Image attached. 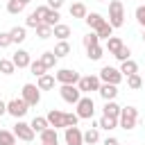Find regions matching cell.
<instances>
[{
	"label": "cell",
	"mask_w": 145,
	"mask_h": 145,
	"mask_svg": "<svg viewBox=\"0 0 145 145\" xmlns=\"http://www.w3.org/2000/svg\"><path fill=\"white\" fill-rule=\"evenodd\" d=\"M136 122H138V109L136 106H122V111L118 116V127L129 131V129L136 127Z\"/></svg>",
	"instance_id": "obj_1"
},
{
	"label": "cell",
	"mask_w": 145,
	"mask_h": 145,
	"mask_svg": "<svg viewBox=\"0 0 145 145\" xmlns=\"http://www.w3.org/2000/svg\"><path fill=\"white\" fill-rule=\"evenodd\" d=\"M109 23H111L113 29L125 25V5L120 0H111L109 2Z\"/></svg>",
	"instance_id": "obj_2"
},
{
	"label": "cell",
	"mask_w": 145,
	"mask_h": 145,
	"mask_svg": "<svg viewBox=\"0 0 145 145\" xmlns=\"http://www.w3.org/2000/svg\"><path fill=\"white\" fill-rule=\"evenodd\" d=\"M75 106H77L75 113L79 116V120H91L93 113H95V104H93V97H91V95H82Z\"/></svg>",
	"instance_id": "obj_3"
},
{
	"label": "cell",
	"mask_w": 145,
	"mask_h": 145,
	"mask_svg": "<svg viewBox=\"0 0 145 145\" xmlns=\"http://www.w3.org/2000/svg\"><path fill=\"white\" fill-rule=\"evenodd\" d=\"M59 95H61L63 102H68V104H77L79 97H82V91H79L77 84H61V86H59Z\"/></svg>",
	"instance_id": "obj_4"
},
{
	"label": "cell",
	"mask_w": 145,
	"mask_h": 145,
	"mask_svg": "<svg viewBox=\"0 0 145 145\" xmlns=\"http://www.w3.org/2000/svg\"><path fill=\"white\" fill-rule=\"evenodd\" d=\"M27 109H29V104H27L23 97H14V100H9V102H7V113H9V116H14L16 120H20V118L27 113Z\"/></svg>",
	"instance_id": "obj_5"
},
{
	"label": "cell",
	"mask_w": 145,
	"mask_h": 145,
	"mask_svg": "<svg viewBox=\"0 0 145 145\" xmlns=\"http://www.w3.org/2000/svg\"><path fill=\"white\" fill-rule=\"evenodd\" d=\"M100 79L102 82H106V84H120L122 79H125V75L120 72V68H113V66H102V70H100Z\"/></svg>",
	"instance_id": "obj_6"
},
{
	"label": "cell",
	"mask_w": 145,
	"mask_h": 145,
	"mask_svg": "<svg viewBox=\"0 0 145 145\" xmlns=\"http://www.w3.org/2000/svg\"><path fill=\"white\" fill-rule=\"evenodd\" d=\"M20 97H23L29 106H36V104L41 102V88H39L36 84H25V86H23Z\"/></svg>",
	"instance_id": "obj_7"
},
{
	"label": "cell",
	"mask_w": 145,
	"mask_h": 145,
	"mask_svg": "<svg viewBox=\"0 0 145 145\" xmlns=\"http://www.w3.org/2000/svg\"><path fill=\"white\" fill-rule=\"evenodd\" d=\"M14 134H16V138L18 140H25V143H29V140H34V129H32V125L29 122H23V120H18L16 125H14V129H11Z\"/></svg>",
	"instance_id": "obj_8"
},
{
	"label": "cell",
	"mask_w": 145,
	"mask_h": 145,
	"mask_svg": "<svg viewBox=\"0 0 145 145\" xmlns=\"http://www.w3.org/2000/svg\"><path fill=\"white\" fill-rule=\"evenodd\" d=\"M77 86H79V91H82V93H91V91H100V86H102V79H100L97 75H86V77H79V82H77Z\"/></svg>",
	"instance_id": "obj_9"
},
{
	"label": "cell",
	"mask_w": 145,
	"mask_h": 145,
	"mask_svg": "<svg viewBox=\"0 0 145 145\" xmlns=\"http://www.w3.org/2000/svg\"><path fill=\"white\" fill-rule=\"evenodd\" d=\"M63 140L66 145H84V131L75 125V127H66L63 129Z\"/></svg>",
	"instance_id": "obj_10"
},
{
	"label": "cell",
	"mask_w": 145,
	"mask_h": 145,
	"mask_svg": "<svg viewBox=\"0 0 145 145\" xmlns=\"http://www.w3.org/2000/svg\"><path fill=\"white\" fill-rule=\"evenodd\" d=\"M79 77H82V75H79L77 70H72V68H61V70L54 72V79H57L59 84H77Z\"/></svg>",
	"instance_id": "obj_11"
},
{
	"label": "cell",
	"mask_w": 145,
	"mask_h": 145,
	"mask_svg": "<svg viewBox=\"0 0 145 145\" xmlns=\"http://www.w3.org/2000/svg\"><path fill=\"white\" fill-rule=\"evenodd\" d=\"M45 118H48L50 127H54V129H66V113H63V111H59V109H50Z\"/></svg>",
	"instance_id": "obj_12"
},
{
	"label": "cell",
	"mask_w": 145,
	"mask_h": 145,
	"mask_svg": "<svg viewBox=\"0 0 145 145\" xmlns=\"http://www.w3.org/2000/svg\"><path fill=\"white\" fill-rule=\"evenodd\" d=\"M11 61H14V66H16V68H29L32 57H29V52H27V50H16V52H14V57H11Z\"/></svg>",
	"instance_id": "obj_13"
},
{
	"label": "cell",
	"mask_w": 145,
	"mask_h": 145,
	"mask_svg": "<svg viewBox=\"0 0 145 145\" xmlns=\"http://www.w3.org/2000/svg\"><path fill=\"white\" fill-rule=\"evenodd\" d=\"M97 93L102 95L104 102H109V100H116V95H118V86H116V84H106V82H102V86H100Z\"/></svg>",
	"instance_id": "obj_14"
},
{
	"label": "cell",
	"mask_w": 145,
	"mask_h": 145,
	"mask_svg": "<svg viewBox=\"0 0 145 145\" xmlns=\"http://www.w3.org/2000/svg\"><path fill=\"white\" fill-rule=\"evenodd\" d=\"M39 138H41V143L59 145V134H57V129H54V127H48L45 131H41V134H39Z\"/></svg>",
	"instance_id": "obj_15"
},
{
	"label": "cell",
	"mask_w": 145,
	"mask_h": 145,
	"mask_svg": "<svg viewBox=\"0 0 145 145\" xmlns=\"http://www.w3.org/2000/svg\"><path fill=\"white\" fill-rule=\"evenodd\" d=\"M84 20H86V25H88L93 32H95V29H97L102 23H106V18H104L102 14H97V11H91V14H86V18H84Z\"/></svg>",
	"instance_id": "obj_16"
},
{
	"label": "cell",
	"mask_w": 145,
	"mask_h": 145,
	"mask_svg": "<svg viewBox=\"0 0 145 145\" xmlns=\"http://www.w3.org/2000/svg\"><path fill=\"white\" fill-rule=\"evenodd\" d=\"M54 82H57L54 75H48V72L41 75V77H36V86H39L41 91H52V88H54Z\"/></svg>",
	"instance_id": "obj_17"
},
{
	"label": "cell",
	"mask_w": 145,
	"mask_h": 145,
	"mask_svg": "<svg viewBox=\"0 0 145 145\" xmlns=\"http://www.w3.org/2000/svg\"><path fill=\"white\" fill-rule=\"evenodd\" d=\"M120 111H122V106H120L116 100H109V102H104V109H102V113H104V116L118 118V116H120Z\"/></svg>",
	"instance_id": "obj_18"
},
{
	"label": "cell",
	"mask_w": 145,
	"mask_h": 145,
	"mask_svg": "<svg viewBox=\"0 0 145 145\" xmlns=\"http://www.w3.org/2000/svg\"><path fill=\"white\" fill-rule=\"evenodd\" d=\"M52 36H57L59 41H68V36H70V27L63 25V23H57V25L52 27Z\"/></svg>",
	"instance_id": "obj_19"
},
{
	"label": "cell",
	"mask_w": 145,
	"mask_h": 145,
	"mask_svg": "<svg viewBox=\"0 0 145 145\" xmlns=\"http://www.w3.org/2000/svg\"><path fill=\"white\" fill-rule=\"evenodd\" d=\"M120 72H122L125 77H129V75H134V72H138V63H136L134 59H127V61H120Z\"/></svg>",
	"instance_id": "obj_20"
},
{
	"label": "cell",
	"mask_w": 145,
	"mask_h": 145,
	"mask_svg": "<svg viewBox=\"0 0 145 145\" xmlns=\"http://www.w3.org/2000/svg\"><path fill=\"white\" fill-rule=\"evenodd\" d=\"M97 127H100V129L111 131V129H116V127H118V118H111V116H104V113H102V118L97 120Z\"/></svg>",
	"instance_id": "obj_21"
},
{
	"label": "cell",
	"mask_w": 145,
	"mask_h": 145,
	"mask_svg": "<svg viewBox=\"0 0 145 145\" xmlns=\"http://www.w3.org/2000/svg\"><path fill=\"white\" fill-rule=\"evenodd\" d=\"M29 125H32V129H34L36 134H41V131H45V129L50 127V122H48V118H43V116H34Z\"/></svg>",
	"instance_id": "obj_22"
},
{
	"label": "cell",
	"mask_w": 145,
	"mask_h": 145,
	"mask_svg": "<svg viewBox=\"0 0 145 145\" xmlns=\"http://www.w3.org/2000/svg\"><path fill=\"white\" fill-rule=\"evenodd\" d=\"M100 127H91V129H86L84 131V145H95V143H100V131H97Z\"/></svg>",
	"instance_id": "obj_23"
},
{
	"label": "cell",
	"mask_w": 145,
	"mask_h": 145,
	"mask_svg": "<svg viewBox=\"0 0 145 145\" xmlns=\"http://www.w3.org/2000/svg\"><path fill=\"white\" fill-rule=\"evenodd\" d=\"M86 14H88V9H86L84 2H72L70 5V16L72 18H86Z\"/></svg>",
	"instance_id": "obj_24"
},
{
	"label": "cell",
	"mask_w": 145,
	"mask_h": 145,
	"mask_svg": "<svg viewBox=\"0 0 145 145\" xmlns=\"http://www.w3.org/2000/svg\"><path fill=\"white\" fill-rule=\"evenodd\" d=\"M9 34H11V41H14V43H23V41L27 39V29H25V27H18V25L11 27Z\"/></svg>",
	"instance_id": "obj_25"
},
{
	"label": "cell",
	"mask_w": 145,
	"mask_h": 145,
	"mask_svg": "<svg viewBox=\"0 0 145 145\" xmlns=\"http://www.w3.org/2000/svg\"><path fill=\"white\" fill-rule=\"evenodd\" d=\"M102 54H104V48L97 43V45H91V48H86V57L91 59V61H100L102 59Z\"/></svg>",
	"instance_id": "obj_26"
},
{
	"label": "cell",
	"mask_w": 145,
	"mask_h": 145,
	"mask_svg": "<svg viewBox=\"0 0 145 145\" xmlns=\"http://www.w3.org/2000/svg\"><path fill=\"white\" fill-rule=\"evenodd\" d=\"M122 45H125V43H122V39H118V36H109V39H106V50H109V54H116Z\"/></svg>",
	"instance_id": "obj_27"
},
{
	"label": "cell",
	"mask_w": 145,
	"mask_h": 145,
	"mask_svg": "<svg viewBox=\"0 0 145 145\" xmlns=\"http://www.w3.org/2000/svg\"><path fill=\"white\" fill-rule=\"evenodd\" d=\"M70 50H72V48H70V43H68V41H59V43L54 45V50H52V52L61 59V57H68V54H70Z\"/></svg>",
	"instance_id": "obj_28"
},
{
	"label": "cell",
	"mask_w": 145,
	"mask_h": 145,
	"mask_svg": "<svg viewBox=\"0 0 145 145\" xmlns=\"http://www.w3.org/2000/svg\"><path fill=\"white\" fill-rule=\"evenodd\" d=\"M57 59H59V57H57V54H54V52H52V50H45V52H43V54H41V61H43V63H45V68H48V70H50V68H54V66H57Z\"/></svg>",
	"instance_id": "obj_29"
},
{
	"label": "cell",
	"mask_w": 145,
	"mask_h": 145,
	"mask_svg": "<svg viewBox=\"0 0 145 145\" xmlns=\"http://www.w3.org/2000/svg\"><path fill=\"white\" fill-rule=\"evenodd\" d=\"M0 145H16V134L9 129H0Z\"/></svg>",
	"instance_id": "obj_30"
},
{
	"label": "cell",
	"mask_w": 145,
	"mask_h": 145,
	"mask_svg": "<svg viewBox=\"0 0 145 145\" xmlns=\"http://www.w3.org/2000/svg\"><path fill=\"white\" fill-rule=\"evenodd\" d=\"M59 18H61V16H59V9H50V11L45 14L43 23H45V25H50V27H54V25L59 23Z\"/></svg>",
	"instance_id": "obj_31"
},
{
	"label": "cell",
	"mask_w": 145,
	"mask_h": 145,
	"mask_svg": "<svg viewBox=\"0 0 145 145\" xmlns=\"http://www.w3.org/2000/svg\"><path fill=\"white\" fill-rule=\"evenodd\" d=\"M95 32H97V36H100V39H109V36H113V27H111V23H109V20H106V23H102Z\"/></svg>",
	"instance_id": "obj_32"
},
{
	"label": "cell",
	"mask_w": 145,
	"mask_h": 145,
	"mask_svg": "<svg viewBox=\"0 0 145 145\" xmlns=\"http://www.w3.org/2000/svg\"><path fill=\"white\" fill-rule=\"evenodd\" d=\"M29 70H32V75H36V77H41V75H45V63L41 61V59H36V61H32L29 63Z\"/></svg>",
	"instance_id": "obj_33"
},
{
	"label": "cell",
	"mask_w": 145,
	"mask_h": 145,
	"mask_svg": "<svg viewBox=\"0 0 145 145\" xmlns=\"http://www.w3.org/2000/svg\"><path fill=\"white\" fill-rule=\"evenodd\" d=\"M127 86H129L131 91H138V88L143 86V77H140L138 72H134V75H129V77H127Z\"/></svg>",
	"instance_id": "obj_34"
},
{
	"label": "cell",
	"mask_w": 145,
	"mask_h": 145,
	"mask_svg": "<svg viewBox=\"0 0 145 145\" xmlns=\"http://www.w3.org/2000/svg\"><path fill=\"white\" fill-rule=\"evenodd\" d=\"M82 43H84V48L97 45V43H100V36H97V32H93V29H91V32H88V34H86V36L82 39Z\"/></svg>",
	"instance_id": "obj_35"
},
{
	"label": "cell",
	"mask_w": 145,
	"mask_h": 145,
	"mask_svg": "<svg viewBox=\"0 0 145 145\" xmlns=\"http://www.w3.org/2000/svg\"><path fill=\"white\" fill-rule=\"evenodd\" d=\"M23 9H25V5H23L20 0H7V11H9V14L16 16V14H20Z\"/></svg>",
	"instance_id": "obj_36"
},
{
	"label": "cell",
	"mask_w": 145,
	"mask_h": 145,
	"mask_svg": "<svg viewBox=\"0 0 145 145\" xmlns=\"http://www.w3.org/2000/svg\"><path fill=\"white\" fill-rule=\"evenodd\" d=\"M14 70H16V66L11 59H0V72L2 75H14Z\"/></svg>",
	"instance_id": "obj_37"
},
{
	"label": "cell",
	"mask_w": 145,
	"mask_h": 145,
	"mask_svg": "<svg viewBox=\"0 0 145 145\" xmlns=\"http://www.w3.org/2000/svg\"><path fill=\"white\" fill-rule=\"evenodd\" d=\"M36 36H39V39H43V41H45V39H50V36H52V27H50V25H45V23H41V25L36 27Z\"/></svg>",
	"instance_id": "obj_38"
},
{
	"label": "cell",
	"mask_w": 145,
	"mask_h": 145,
	"mask_svg": "<svg viewBox=\"0 0 145 145\" xmlns=\"http://www.w3.org/2000/svg\"><path fill=\"white\" fill-rule=\"evenodd\" d=\"M113 57H116L118 61H127V59H131V50H129L127 45H122V48H120V50H118Z\"/></svg>",
	"instance_id": "obj_39"
},
{
	"label": "cell",
	"mask_w": 145,
	"mask_h": 145,
	"mask_svg": "<svg viewBox=\"0 0 145 145\" xmlns=\"http://www.w3.org/2000/svg\"><path fill=\"white\" fill-rule=\"evenodd\" d=\"M41 23H43V20H41V18L36 16V11H32V14L27 16V20H25V25H27V27H34V29H36V27H39Z\"/></svg>",
	"instance_id": "obj_40"
},
{
	"label": "cell",
	"mask_w": 145,
	"mask_h": 145,
	"mask_svg": "<svg viewBox=\"0 0 145 145\" xmlns=\"http://www.w3.org/2000/svg\"><path fill=\"white\" fill-rule=\"evenodd\" d=\"M14 41H11V34L9 32H0V48H9Z\"/></svg>",
	"instance_id": "obj_41"
},
{
	"label": "cell",
	"mask_w": 145,
	"mask_h": 145,
	"mask_svg": "<svg viewBox=\"0 0 145 145\" xmlns=\"http://www.w3.org/2000/svg\"><path fill=\"white\" fill-rule=\"evenodd\" d=\"M136 20H138V25H143V27H145V5L136 7Z\"/></svg>",
	"instance_id": "obj_42"
},
{
	"label": "cell",
	"mask_w": 145,
	"mask_h": 145,
	"mask_svg": "<svg viewBox=\"0 0 145 145\" xmlns=\"http://www.w3.org/2000/svg\"><path fill=\"white\" fill-rule=\"evenodd\" d=\"M79 122V116L77 113H66V127H75Z\"/></svg>",
	"instance_id": "obj_43"
},
{
	"label": "cell",
	"mask_w": 145,
	"mask_h": 145,
	"mask_svg": "<svg viewBox=\"0 0 145 145\" xmlns=\"http://www.w3.org/2000/svg\"><path fill=\"white\" fill-rule=\"evenodd\" d=\"M34 11H36V16H39V18H41V20H43V18H45V14H48V11H50V7H48V5H41V7H36V9H34Z\"/></svg>",
	"instance_id": "obj_44"
},
{
	"label": "cell",
	"mask_w": 145,
	"mask_h": 145,
	"mask_svg": "<svg viewBox=\"0 0 145 145\" xmlns=\"http://www.w3.org/2000/svg\"><path fill=\"white\" fill-rule=\"evenodd\" d=\"M48 7L50 9H61L63 7V0H48Z\"/></svg>",
	"instance_id": "obj_45"
},
{
	"label": "cell",
	"mask_w": 145,
	"mask_h": 145,
	"mask_svg": "<svg viewBox=\"0 0 145 145\" xmlns=\"http://www.w3.org/2000/svg\"><path fill=\"white\" fill-rule=\"evenodd\" d=\"M102 145H120V140H118V138H113V136H109V138H106Z\"/></svg>",
	"instance_id": "obj_46"
},
{
	"label": "cell",
	"mask_w": 145,
	"mask_h": 145,
	"mask_svg": "<svg viewBox=\"0 0 145 145\" xmlns=\"http://www.w3.org/2000/svg\"><path fill=\"white\" fill-rule=\"evenodd\" d=\"M5 113H7V102H2V100H0V118H2Z\"/></svg>",
	"instance_id": "obj_47"
},
{
	"label": "cell",
	"mask_w": 145,
	"mask_h": 145,
	"mask_svg": "<svg viewBox=\"0 0 145 145\" xmlns=\"http://www.w3.org/2000/svg\"><path fill=\"white\" fill-rule=\"evenodd\" d=\"M20 2H23V5H25V7H27V5H29V2H32V0H20Z\"/></svg>",
	"instance_id": "obj_48"
},
{
	"label": "cell",
	"mask_w": 145,
	"mask_h": 145,
	"mask_svg": "<svg viewBox=\"0 0 145 145\" xmlns=\"http://www.w3.org/2000/svg\"><path fill=\"white\" fill-rule=\"evenodd\" d=\"M143 41H145V27H143Z\"/></svg>",
	"instance_id": "obj_49"
},
{
	"label": "cell",
	"mask_w": 145,
	"mask_h": 145,
	"mask_svg": "<svg viewBox=\"0 0 145 145\" xmlns=\"http://www.w3.org/2000/svg\"><path fill=\"white\" fill-rule=\"evenodd\" d=\"M41 145H48V143H41Z\"/></svg>",
	"instance_id": "obj_50"
},
{
	"label": "cell",
	"mask_w": 145,
	"mask_h": 145,
	"mask_svg": "<svg viewBox=\"0 0 145 145\" xmlns=\"http://www.w3.org/2000/svg\"><path fill=\"white\" fill-rule=\"evenodd\" d=\"M97 2H104V0H97Z\"/></svg>",
	"instance_id": "obj_51"
},
{
	"label": "cell",
	"mask_w": 145,
	"mask_h": 145,
	"mask_svg": "<svg viewBox=\"0 0 145 145\" xmlns=\"http://www.w3.org/2000/svg\"><path fill=\"white\" fill-rule=\"evenodd\" d=\"M127 145H129V143H127Z\"/></svg>",
	"instance_id": "obj_52"
},
{
	"label": "cell",
	"mask_w": 145,
	"mask_h": 145,
	"mask_svg": "<svg viewBox=\"0 0 145 145\" xmlns=\"http://www.w3.org/2000/svg\"><path fill=\"white\" fill-rule=\"evenodd\" d=\"M143 82H145V79H143Z\"/></svg>",
	"instance_id": "obj_53"
},
{
	"label": "cell",
	"mask_w": 145,
	"mask_h": 145,
	"mask_svg": "<svg viewBox=\"0 0 145 145\" xmlns=\"http://www.w3.org/2000/svg\"><path fill=\"white\" fill-rule=\"evenodd\" d=\"M16 145H18V143H16Z\"/></svg>",
	"instance_id": "obj_54"
}]
</instances>
